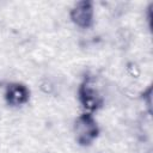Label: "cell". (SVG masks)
Listing matches in <instances>:
<instances>
[{
    "label": "cell",
    "instance_id": "obj_4",
    "mask_svg": "<svg viewBox=\"0 0 153 153\" xmlns=\"http://www.w3.org/2000/svg\"><path fill=\"white\" fill-rule=\"evenodd\" d=\"M6 99L12 105H22L29 98L27 88L20 84H11L6 88Z\"/></svg>",
    "mask_w": 153,
    "mask_h": 153
},
{
    "label": "cell",
    "instance_id": "obj_2",
    "mask_svg": "<svg viewBox=\"0 0 153 153\" xmlns=\"http://www.w3.org/2000/svg\"><path fill=\"white\" fill-rule=\"evenodd\" d=\"M80 102L88 111L96 110L102 103V96L97 84L92 79H87L80 87Z\"/></svg>",
    "mask_w": 153,
    "mask_h": 153
},
{
    "label": "cell",
    "instance_id": "obj_3",
    "mask_svg": "<svg viewBox=\"0 0 153 153\" xmlns=\"http://www.w3.org/2000/svg\"><path fill=\"white\" fill-rule=\"evenodd\" d=\"M71 18L75 25L80 27H88L93 18V7L88 1H79L71 11Z\"/></svg>",
    "mask_w": 153,
    "mask_h": 153
},
{
    "label": "cell",
    "instance_id": "obj_1",
    "mask_svg": "<svg viewBox=\"0 0 153 153\" xmlns=\"http://www.w3.org/2000/svg\"><path fill=\"white\" fill-rule=\"evenodd\" d=\"M74 134L79 143L81 145L91 143L98 134V127L96 121L90 115L79 116L74 124Z\"/></svg>",
    "mask_w": 153,
    "mask_h": 153
}]
</instances>
